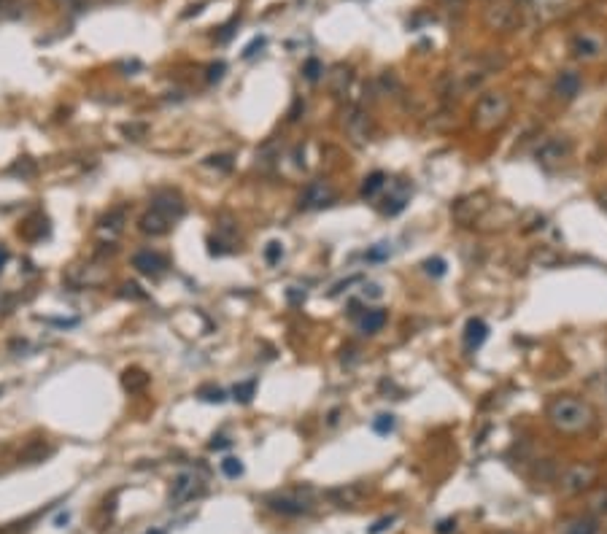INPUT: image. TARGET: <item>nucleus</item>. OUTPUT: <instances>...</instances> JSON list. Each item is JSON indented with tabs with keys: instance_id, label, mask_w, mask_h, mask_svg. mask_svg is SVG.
I'll use <instances>...</instances> for the list:
<instances>
[{
	"instance_id": "obj_1",
	"label": "nucleus",
	"mask_w": 607,
	"mask_h": 534,
	"mask_svg": "<svg viewBox=\"0 0 607 534\" xmlns=\"http://www.w3.org/2000/svg\"><path fill=\"white\" fill-rule=\"evenodd\" d=\"M546 418L548 424L562 432V435H580V432H589L596 421L591 405L586 399L575 397V394H559L548 402L546 408Z\"/></svg>"
},
{
	"instance_id": "obj_2",
	"label": "nucleus",
	"mask_w": 607,
	"mask_h": 534,
	"mask_svg": "<svg viewBox=\"0 0 607 534\" xmlns=\"http://www.w3.org/2000/svg\"><path fill=\"white\" fill-rule=\"evenodd\" d=\"M507 116H510V97L505 92H486L472 108V122L483 133L502 127L507 122Z\"/></svg>"
},
{
	"instance_id": "obj_3",
	"label": "nucleus",
	"mask_w": 607,
	"mask_h": 534,
	"mask_svg": "<svg viewBox=\"0 0 607 534\" xmlns=\"http://www.w3.org/2000/svg\"><path fill=\"white\" fill-rule=\"evenodd\" d=\"M343 130H346V135L351 138V143L364 146L367 140H373L375 124H373V116H370L362 106H349L343 111Z\"/></svg>"
},
{
	"instance_id": "obj_4",
	"label": "nucleus",
	"mask_w": 607,
	"mask_h": 534,
	"mask_svg": "<svg viewBox=\"0 0 607 534\" xmlns=\"http://www.w3.org/2000/svg\"><path fill=\"white\" fill-rule=\"evenodd\" d=\"M570 154H572V140L564 135H553L537 146L534 159H537L540 168H556V165H562Z\"/></svg>"
},
{
	"instance_id": "obj_5",
	"label": "nucleus",
	"mask_w": 607,
	"mask_h": 534,
	"mask_svg": "<svg viewBox=\"0 0 607 534\" xmlns=\"http://www.w3.org/2000/svg\"><path fill=\"white\" fill-rule=\"evenodd\" d=\"M483 22L488 30L510 32L521 25V14L513 3H491V6H486Z\"/></svg>"
},
{
	"instance_id": "obj_6",
	"label": "nucleus",
	"mask_w": 607,
	"mask_h": 534,
	"mask_svg": "<svg viewBox=\"0 0 607 534\" xmlns=\"http://www.w3.org/2000/svg\"><path fill=\"white\" fill-rule=\"evenodd\" d=\"M335 198H337V192H335L332 183L324 181V178H316V181H311L303 189V195H300V208H303V211H321V208L332 205Z\"/></svg>"
},
{
	"instance_id": "obj_7",
	"label": "nucleus",
	"mask_w": 607,
	"mask_h": 534,
	"mask_svg": "<svg viewBox=\"0 0 607 534\" xmlns=\"http://www.w3.org/2000/svg\"><path fill=\"white\" fill-rule=\"evenodd\" d=\"M594 480H596V467L594 464H572L562 475V489L567 494H580V491L589 489Z\"/></svg>"
},
{
	"instance_id": "obj_8",
	"label": "nucleus",
	"mask_w": 607,
	"mask_h": 534,
	"mask_svg": "<svg viewBox=\"0 0 607 534\" xmlns=\"http://www.w3.org/2000/svg\"><path fill=\"white\" fill-rule=\"evenodd\" d=\"M152 211H157L160 216H165L167 222H179L186 211V205H184V200L179 192H173V189H162V192H157L152 198Z\"/></svg>"
},
{
	"instance_id": "obj_9",
	"label": "nucleus",
	"mask_w": 607,
	"mask_h": 534,
	"mask_svg": "<svg viewBox=\"0 0 607 534\" xmlns=\"http://www.w3.org/2000/svg\"><path fill=\"white\" fill-rule=\"evenodd\" d=\"M486 208H488V202H486L483 195H470V198H462L459 202H454L451 214H454L456 222H462V224H472L478 216L483 214Z\"/></svg>"
},
{
	"instance_id": "obj_10",
	"label": "nucleus",
	"mask_w": 607,
	"mask_h": 534,
	"mask_svg": "<svg viewBox=\"0 0 607 534\" xmlns=\"http://www.w3.org/2000/svg\"><path fill=\"white\" fill-rule=\"evenodd\" d=\"M195 494H200V478L195 473H181L176 475L173 486H170V504H181L195 499Z\"/></svg>"
},
{
	"instance_id": "obj_11",
	"label": "nucleus",
	"mask_w": 607,
	"mask_h": 534,
	"mask_svg": "<svg viewBox=\"0 0 607 534\" xmlns=\"http://www.w3.org/2000/svg\"><path fill=\"white\" fill-rule=\"evenodd\" d=\"M268 507L281 516H305L311 510V502L297 497V494H281V497H268Z\"/></svg>"
},
{
	"instance_id": "obj_12",
	"label": "nucleus",
	"mask_w": 607,
	"mask_h": 534,
	"mask_svg": "<svg viewBox=\"0 0 607 534\" xmlns=\"http://www.w3.org/2000/svg\"><path fill=\"white\" fill-rule=\"evenodd\" d=\"M133 267H136L138 273L157 278V275L165 273L167 262H165V257H160L157 251H138V254H133Z\"/></svg>"
},
{
	"instance_id": "obj_13",
	"label": "nucleus",
	"mask_w": 607,
	"mask_h": 534,
	"mask_svg": "<svg viewBox=\"0 0 607 534\" xmlns=\"http://www.w3.org/2000/svg\"><path fill=\"white\" fill-rule=\"evenodd\" d=\"M572 54H575L577 60H596L599 54H602V44H599V38H594L589 32H583V35H575L572 38Z\"/></svg>"
},
{
	"instance_id": "obj_14",
	"label": "nucleus",
	"mask_w": 607,
	"mask_h": 534,
	"mask_svg": "<svg viewBox=\"0 0 607 534\" xmlns=\"http://www.w3.org/2000/svg\"><path fill=\"white\" fill-rule=\"evenodd\" d=\"M173 227V222H167L165 216H160L157 211H149V214H143L138 219V229L143 232V235H152V238H162L167 235Z\"/></svg>"
},
{
	"instance_id": "obj_15",
	"label": "nucleus",
	"mask_w": 607,
	"mask_h": 534,
	"mask_svg": "<svg viewBox=\"0 0 607 534\" xmlns=\"http://www.w3.org/2000/svg\"><path fill=\"white\" fill-rule=\"evenodd\" d=\"M486 337H488V324L483 319H470L464 324V346L475 351V348H481L486 343Z\"/></svg>"
},
{
	"instance_id": "obj_16",
	"label": "nucleus",
	"mask_w": 607,
	"mask_h": 534,
	"mask_svg": "<svg viewBox=\"0 0 607 534\" xmlns=\"http://www.w3.org/2000/svg\"><path fill=\"white\" fill-rule=\"evenodd\" d=\"M580 87H583V81H580V76H577L575 71H564V73H559V78H556V95L564 97V100L577 97Z\"/></svg>"
},
{
	"instance_id": "obj_17",
	"label": "nucleus",
	"mask_w": 607,
	"mask_h": 534,
	"mask_svg": "<svg viewBox=\"0 0 607 534\" xmlns=\"http://www.w3.org/2000/svg\"><path fill=\"white\" fill-rule=\"evenodd\" d=\"M121 386H124V392H130V394H140V392L149 386V375H146L140 367H127V370L121 372Z\"/></svg>"
},
{
	"instance_id": "obj_18",
	"label": "nucleus",
	"mask_w": 607,
	"mask_h": 534,
	"mask_svg": "<svg viewBox=\"0 0 607 534\" xmlns=\"http://www.w3.org/2000/svg\"><path fill=\"white\" fill-rule=\"evenodd\" d=\"M349 84H351V68H346V65L332 68V73H330V90H332L337 97H343V95L349 92Z\"/></svg>"
},
{
	"instance_id": "obj_19",
	"label": "nucleus",
	"mask_w": 607,
	"mask_h": 534,
	"mask_svg": "<svg viewBox=\"0 0 607 534\" xmlns=\"http://www.w3.org/2000/svg\"><path fill=\"white\" fill-rule=\"evenodd\" d=\"M386 310H380V308H373V310H364V316L362 321H359V327H362V332H367V335H375L380 327L386 324Z\"/></svg>"
},
{
	"instance_id": "obj_20",
	"label": "nucleus",
	"mask_w": 607,
	"mask_h": 534,
	"mask_svg": "<svg viewBox=\"0 0 607 534\" xmlns=\"http://www.w3.org/2000/svg\"><path fill=\"white\" fill-rule=\"evenodd\" d=\"M386 181H389V178H386V173H380V170H375V173H370V176L364 178L362 189H359V195H362L364 200L375 198V195H378L380 189L386 186Z\"/></svg>"
},
{
	"instance_id": "obj_21",
	"label": "nucleus",
	"mask_w": 607,
	"mask_h": 534,
	"mask_svg": "<svg viewBox=\"0 0 607 534\" xmlns=\"http://www.w3.org/2000/svg\"><path fill=\"white\" fill-rule=\"evenodd\" d=\"M124 222H127V208H114V211H108V214L100 219V229H106V232H119Z\"/></svg>"
},
{
	"instance_id": "obj_22",
	"label": "nucleus",
	"mask_w": 607,
	"mask_h": 534,
	"mask_svg": "<svg viewBox=\"0 0 607 534\" xmlns=\"http://www.w3.org/2000/svg\"><path fill=\"white\" fill-rule=\"evenodd\" d=\"M49 454H52V448L38 440V443H32L30 448H25V451L19 454V459H22V461H30V464H35V461H44Z\"/></svg>"
},
{
	"instance_id": "obj_23",
	"label": "nucleus",
	"mask_w": 607,
	"mask_h": 534,
	"mask_svg": "<svg viewBox=\"0 0 607 534\" xmlns=\"http://www.w3.org/2000/svg\"><path fill=\"white\" fill-rule=\"evenodd\" d=\"M254 392H257V381H254V378H251V381H243L232 389V399H238L241 405H248V402L254 399Z\"/></svg>"
},
{
	"instance_id": "obj_24",
	"label": "nucleus",
	"mask_w": 607,
	"mask_h": 534,
	"mask_svg": "<svg viewBox=\"0 0 607 534\" xmlns=\"http://www.w3.org/2000/svg\"><path fill=\"white\" fill-rule=\"evenodd\" d=\"M332 497H337L340 504H356L362 499V489H359V486H346V489L332 491Z\"/></svg>"
},
{
	"instance_id": "obj_25",
	"label": "nucleus",
	"mask_w": 607,
	"mask_h": 534,
	"mask_svg": "<svg viewBox=\"0 0 607 534\" xmlns=\"http://www.w3.org/2000/svg\"><path fill=\"white\" fill-rule=\"evenodd\" d=\"M405 205H408V192H402V195H392V198L386 200V205H383V214L397 216Z\"/></svg>"
},
{
	"instance_id": "obj_26",
	"label": "nucleus",
	"mask_w": 607,
	"mask_h": 534,
	"mask_svg": "<svg viewBox=\"0 0 607 534\" xmlns=\"http://www.w3.org/2000/svg\"><path fill=\"white\" fill-rule=\"evenodd\" d=\"M198 397L203 399V402H224L227 399V394L219 389V386H203V389H198Z\"/></svg>"
},
{
	"instance_id": "obj_27",
	"label": "nucleus",
	"mask_w": 607,
	"mask_h": 534,
	"mask_svg": "<svg viewBox=\"0 0 607 534\" xmlns=\"http://www.w3.org/2000/svg\"><path fill=\"white\" fill-rule=\"evenodd\" d=\"M281 260H284V243L281 241H270V243L265 245V262L268 265H278Z\"/></svg>"
},
{
	"instance_id": "obj_28",
	"label": "nucleus",
	"mask_w": 607,
	"mask_h": 534,
	"mask_svg": "<svg viewBox=\"0 0 607 534\" xmlns=\"http://www.w3.org/2000/svg\"><path fill=\"white\" fill-rule=\"evenodd\" d=\"M222 473L227 475V478H241L243 475V461L235 456H227L222 459Z\"/></svg>"
},
{
	"instance_id": "obj_29",
	"label": "nucleus",
	"mask_w": 607,
	"mask_h": 534,
	"mask_svg": "<svg viewBox=\"0 0 607 534\" xmlns=\"http://www.w3.org/2000/svg\"><path fill=\"white\" fill-rule=\"evenodd\" d=\"M119 297H124V300H146L149 294H146V291L140 289L138 284H133V281H130V284H121Z\"/></svg>"
},
{
	"instance_id": "obj_30",
	"label": "nucleus",
	"mask_w": 607,
	"mask_h": 534,
	"mask_svg": "<svg viewBox=\"0 0 607 534\" xmlns=\"http://www.w3.org/2000/svg\"><path fill=\"white\" fill-rule=\"evenodd\" d=\"M373 429H375L378 435H389V432L395 429V415H392V413H380L378 418L373 421Z\"/></svg>"
},
{
	"instance_id": "obj_31",
	"label": "nucleus",
	"mask_w": 607,
	"mask_h": 534,
	"mask_svg": "<svg viewBox=\"0 0 607 534\" xmlns=\"http://www.w3.org/2000/svg\"><path fill=\"white\" fill-rule=\"evenodd\" d=\"M11 173H14V176H22V178H25V176H32V173H35V162H32L30 157H22V159H16L14 165H11Z\"/></svg>"
},
{
	"instance_id": "obj_32",
	"label": "nucleus",
	"mask_w": 607,
	"mask_h": 534,
	"mask_svg": "<svg viewBox=\"0 0 607 534\" xmlns=\"http://www.w3.org/2000/svg\"><path fill=\"white\" fill-rule=\"evenodd\" d=\"M303 73H305V78H308V81H319V76L324 73V65H321L316 57H311V60L305 62Z\"/></svg>"
},
{
	"instance_id": "obj_33",
	"label": "nucleus",
	"mask_w": 607,
	"mask_h": 534,
	"mask_svg": "<svg viewBox=\"0 0 607 534\" xmlns=\"http://www.w3.org/2000/svg\"><path fill=\"white\" fill-rule=\"evenodd\" d=\"M567 534H596V521H591V518L575 521V523L567 529Z\"/></svg>"
},
{
	"instance_id": "obj_34",
	"label": "nucleus",
	"mask_w": 607,
	"mask_h": 534,
	"mask_svg": "<svg viewBox=\"0 0 607 534\" xmlns=\"http://www.w3.org/2000/svg\"><path fill=\"white\" fill-rule=\"evenodd\" d=\"M205 165H208V168L229 170V168H232V157H229V154H213V157H208V159H205Z\"/></svg>"
},
{
	"instance_id": "obj_35",
	"label": "nucleus",
	"mask_w": 607,
	"mask_h": 534,
	"mask_svg": "<svg viewBox=\"0 0 607 534\" xmlns=\"http://www.w3.org/2000/svg\"><path fill=\"white\" fill-rule=\"evenodd\" d=\"M424 270L429 275H435V278H440V275H445V262H443L440 257H435V260H426L424 262Z\"/></svg>"
},
{
	"instance_id": "obj_36",
	"label": "nucleus",
	"mask_w": 607,
	"mask_h": 534,
	"mask_svg": "<svg viewBox=\"0 0 607 534\" xmlns=\"http://www.w3.org/2000/svg\"><path fill=\"white\" fill-rule=\"evenodd\" d=\"M397 521V516H386V518H378L370 529H367V534H383L386 529H392V523Z\"/></svg>"
},
{
	"instance_id": "obj_37",
	"label": "nucleus",
	"mask_w": 607,
	"mask_h": 534,
	"mask_svg": "<svg viewBox=\"0 0 607 534\" xmlns=\"http://www.w3.org/2000/svg\"><path fill=\"white\" fill-rule=\"evenodd\" d=\"M224 71H227V65H224V62H213L211 68H208V81H211V84H216V81H222V76H224Z\"/></svg>"
},
{
	"instance_id": "obj_38",
	"label": "nucleus",
	"mask_w": 607,
	"mask_h": 534,
	"mask_svg": "<svg viewBox=\"0 0 607 534\" xmlns=\"http://www.w3.org/2000/svg\"><path fill=\"white\" fill-rule=\"evenodd\" d=\"M146 133V124H124V135H130L133 140H140Z\"/></svg>"
},
{
	"instance_id": "obj_39",
	"label": "nucleus",
	"mask_w": 607,
	"mask_h": 534,
	"mask_svg": "<svg viewBox=\"0 0 607 534\" xmlns=\"http://www.w3.org/2000/svg\"><path fill=\"white\" fill-rule=\"evenodd\" d=\"M389 254H392V251H389V245L378 243L375 248H373V251H367V260H386Z\"/></svg>"
},
{
	"instance_id": "obj_40",
	"label": "nucleus",
	"mask_w": 607,
	"mask_h": 534,
	"mask_svg": "<svg viewBox=\"0 0 607 534\" xmlns=\"http://www.w3.org/2000/svg\"><path fill=\"white\" fill-rule=\"evenodd\" d=\"M265 46V38H254L251 44L246 46V51H243V57H254L257 54V49H262Z\"/></svg>"
},
{
	"instance_id": "obj_41",
	"label": "nucleus",
	"mask_w": 607,
	"mask_h": 534,
	"mask_svg": "<svg viewBox=\"0 0 607 534\" xmlns=\"http://www.w3.org/2000/svg\"><path fill=\"white\" fill-rule=\"evenodd\" d=\"M303 100H300V97H297V100H294V106H292V111H289V119H292V122H294V119H300V111H303Z\"/></svg>"
},
{
	"instance_id": "obj_42",
	"label": "nucleus",
	"mask_w": 607,
	"mask_h": 534,
	"mask_svg": "<svg viewBox=\"0 0 607 534\" xmlns=\"http://www.w3.org/2000/svg\"><path fill=\"white\" fill-rule=\"evenodd\" d=\"M456 529V521H440V526H438V534H451Z\"/></svg>"
},
{
	"instance_id": "obj_43",
	"label": "nucleus",
	"mask_w": 607,
	"mask_h": 534,
	"mask_svg": "<svg viewBox=\"0 0 607 534\" xmlns=\"http://www.w3.org/2000/svg\"><path fill=\"white\" fill-rule=\"evenodd\" d=\"M594 507H596V510H602V513H607V491H602V494L594 499Z\"/></svg>"
},
{
	"instance_id": "obj_44",
	"label": "nucleus",
	"mask_w": 607,
	"mask_h": 534,
	"mask_svg": "<svg viewBox=\"0 0 607 534\" xmlns=\"http://www.w3.org/2000/svg\"><path fill=\"white\" fill-rule=\"evenodd\" d=\"M229 440H224V437H213V443H211V451H219V448H227Z\"/></svg>"
},
{
	"instance_id": "obj_45",
	"label": "nucleus",
	"mask_w": 607,
	"mask_h": 534,
	"mask_svg": "<svg viewBox=\"0 0 607 534\" xmlns=\"http://www.w3.org/2000/svg\"><path fill=\"white\" fill-rule=\"evenodd\" d=\"M6 262H8V248H6V245H0V273H3Z\"/></svg>"
},
{
	"instance_id": "obj_46",
	"label": "nucleus",
	"mask_w": 607,
	"mask_h": 534,
	"mask_svg": "<svg viewBox=\"0 0 607 534\" xmlns=\"http://www.w3.org/2000/svg\"><path fill=\"white\" fill-rule=\"evenodd\" d=\"M599 202H602V208L607 211V192H602V195H599Z\"/></svg>"
},
{
	"instance_id": "obj_47",
	"label": "nucleus",
	"mask_w": 607,
	"mask_h": 534,
	"mask_svg": "<svg viewBox=\"0 0 607 534\" xmlns=\"http://www.w3.org/2000/svg\"><path fill=\"white\" fill-rule=\"evenodd\" d=\"M149 534H165V532H149Z\"/></svg>"
},
{
	"instance_id": "obj_48",
	"label": "nucleus",
	"mask_w": 607,
	"mask_h": 534,
	"mask_svg": "<svg viewBox=\"0 0 607 534\" xmlns=\"http://www.w3.org/2000/svg\"><path fill=\"white\" fill-rule=\"evenodd\" d=\"M111 3H116V0H111Z\"/></svg>"
}]
</instances>
